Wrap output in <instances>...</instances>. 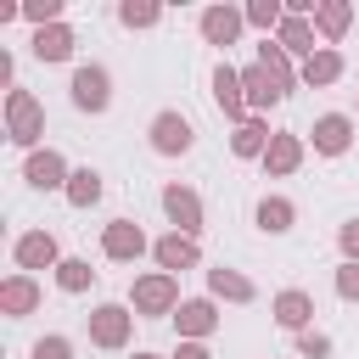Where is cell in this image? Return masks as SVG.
Segmentation results:
<instances>
[{"label":"cell","instance_id":"cell-1","mask_svg":"<svg viewBox=\"0 0 359 359\" xmlns=\"http://www.w3.org/2000/svg\"><path fill=\"white\" fill-rule=\"evenodd\" d=\"M6 135L28 151H39V135H45V107L34 101V90H11L6 95Z\"/></svg>","mask_w":359,"mask_h":359},{"label":"cell","instance_id":"cell-2","mask_svg":"<svg viewBox=\"0 0 359 359\" xmlns=\"http://www.w3.org/2000/svg\"><path fill=\"white\" fill-rule=\"evenodd\" d=\"M129 297H135V314H146V320H157V314H174V309H180V280L157 269V275H140Z\"/></svg>","mask_w":359,"mask_h":359},{"label":"cell","instance_id":"cell-3","mask_svg":"<svg viewBox=\"0 0 359 359\" xmlns=\"http://www.w3.org/2000/svg\"><path fill=\"white\" fill-rule=\"evenodd\" d=\"M191 146H196V129H191V118H185V112H174V107H168V112H157V118H151V151H157V157H185Z\"/></svg>","mask_w":359,"mask_h":359},{"label":"cell","instance_id":"cell-4","mask_svg":"<svg viewBox=\"0 0 359 359\" xmlns=\"http://www.w3.org/2000/svg\"><path fill=\"white\" fill-rule=\"evenodd\" d=\"M129 331H135V314L123 303H101L90 314V342L95 348H129Z\"/></svg>","mask_w":359,"mask_h":359},{"label":"cell","instance_id":"cell-5","mask_svg":"<svg viewBox=\"0 0 359 359\" xmlns=\"http://www.w3.org/2000/svg\"><path fill=\"white\" fill-rule=\"evenodd\" d=\"M73 107L79 112H107V101H112V79H107V67H73Z\"/></svg>","mask_w":359,"mask_h":359},{"label":"cell","instance_id":"cell-6","mask_svg":"<svg viewBox=\"0 0 359 359\" xmlns=\"http://www.w3.org/2000/svg\"><path fill=\"white\" fill-rule=\"evenodd\" d=\"M22 180L34 185V191H67V180H73V168L62 163V151H28V163H22Z\"/></svg>","mask_w":359,"mask_h":359},{"label":"cell","instance_id":"cell-7","mask_svg":"<svg viewBox=\"0 0 359 359\" xmlns=\"http://www.w3.org/2000/svg\"><path fill=\"white\" fill-rule=\"evenodd\" d=\"M163 213H168V224L180 236H196L202 230V196L191 185H163Z\"/></svg>","mask_w":359,"mask_h":359},{"label":"cell","instance_id":"cell-8","mask_svg":"<svg viewBox=\"0 0 359 359\" xmlns=\"http://www.w3.org/2000/svg\"><path fill=\"white\" fill-rule=\"evenodd\" d=\"M213 101H219V112L230 118V123H247L252 112H247V90H241V73L230 67V62H219L213 67Z\"/></svg>","mask_w":359,"mask_h":359},{"label":"cell","instance_id":"cell-9","mask_svg":"<svg viewBox=\"0 0 359 359\" xmlns=\"http://www.w3.org/2000/svg\"><path fill=\"white\" fill-rule=\"evenodd\" d=\"M151 258H157V269H163V275H174V269H196V264H202L196 236H180V230L157 236V241H151Z\"/></svg>","mask_w":359,"mask_h":359},{"label":"cell","instance_id":"cell-10","mask_svg":"<svg viewBox=\"0 0 359 359\" xmlns=\"http://www.w3.org/2000/svg\"><path fill=\"white\" fill-rule=\"evenodd\" d=\"M101 252H107V258H118V264H129V258H140V252H146V230H140L135 219H112V224L101 230Z\"/></svg>","mask_w":359,"mask_h":359},{"label":"cell","instance_id":"cell-11","mask_svg":"<svg viewBox=\"0 0 359 359\" xmlns=\"http://www.w3.org/2000/svg\"><path fill=\"white\" fill-rule=\"evenodd\" d=\"M348 146H353V118H348V112L314 118V151H320V157H342Z\"/></svg>","mask_w":359,"mask_h":359},{"label":"cell","instance_id":"cell-12","mask_svg":"<svg viewBox=\"0 0 359 359\" xmlns=\"http://www.w3.org/2000/svg\"><path fill=\"white\" fill-rule=\"evenodd\" d=\"M297 168H303V135L275 129V140H269V151H264V174L280 180V174H297Z\"/></svg>","mask_w":359,"mask_h":359},{"label":"cell","instance_id":"cell-13","mask_svg":"<svg viewBox=\"0 0 359 359\" xmlns=\"http://www.w3.org/2000/svg\"><path fill=\"white\" fill-rule=\"evenodd\" d=\"M34 309H39V280H34V275H6V280H0V314L28 320Z\"/></svg>","mask_w":359,"mask_h":359},{"label":"cell","instance_id":"cell-14","mask_svg":"<svg viewBox=\"0 0 359 359\" xmlns=\"http://www.w3.org/2000/svg\"><path fill=\"white\" fill-rule=\"evenodd\" d=\"M241 90H247V107H252L258 118L286 95V90H280V79H275L269 67H258V62H252V67H241Z\"/></svg>","mask_w":359,"mask_h":359},{"label":"cell","instance_id":"cell-15","mask_svg":"<svg viewBox=\"0 0 359 359\" xmlns=\"http://www.w3.org/2000/svg\"><path fill=\"white\" fill-rule=\"evenodd\" d=\"M17 264L22 269H56L62 264V252H56V236L50 230H28V236H17Z\"/></svg>","mask_w":359,"mask_h":359},{"label":"cell","instance_id":"cell-16","mask_svg":"<svg viewBox=\"0 0 359 359\" xmlns=\"http://www.w3.org/2000/svg\"><path fill=\"white\" fill-rule=\"evenodd\" d=\"M241 22H247V11H236V6H208V11H202V39H208V45H236V39H241Z\"/></svg>","mask_w":359,"mask_h":359},{"label":"cell","instance_id":"cell-17","mask_svg":"<svg viewBox=\"0 0 359 359\" xmlns=\"http://www.w3.org/2000/svg\"><path fill=\"white\" fill-rule=\"evenodd\" d=\"M275 320L286 325V331H309V320H314V297L303 292V286H286V292H275Z\"/></svg>","mask_w":359,"mask_h":359},{"label":"cell","instance_id":"cell-18","mask_svg":"<svg viewBox=\"0 0 359 359\" xmlns=\"http://www.w3.org/2000/svg\"><path fill=\"white\" fill-rule=\"evenodd\" d=\"M174 325H180V337H185V342H202V337L219 325V309H213L208 297H191V303H180V309H174Z\"/></svg>","mask_w":359,"mask_h":359},{"label":"cell","instance_id":"cell-19","mask_svg":"<svg viewBox=\"0 0 359 359\" xmlns=\"http://www.w3.org/2000/svg\"><path fill=\"white\" fill-rule=\"evenodd\" d=\"M269 140H275V129H269V118H247V123H236V135H230V151L236 157H264L269 151Z\"/></svg>","mask_w":359,"mask_h":359},{"label":"cell","instance_id":"cell-20","mask_svg":"<svg viewBox=\"0 0 359 359\" xmlns=\"http://www.w3.org/2000/svg\"><path fill=\"white\" fill-rule=\"evenodd\" d=\"M275 45H280L286 56H303V62H309V56H314V22H309V17H292V11H286V22L275 28Z\"/></svg>","mask_w":359,"mask_h":359},{"label":"cell","instance_id":"cell-21","mask_svg":"<svg viewBox=\"0 0 359 359\" xmlns=\"http://www.w3.org/2000/svg\"><path fill=\"white\" fill-rule=\"evenodd\" d=\"M73 45H79V39H73L67 22H56V28H34V56H39V62H67Z\"/></svg>","mask_w":359,"mask_h":359},{"label":"cell","instance_id":"cell-22","mask_svg":"<svg viewBox=\"0 0 359 359\" xmlns=\"http://www.w3.org/2000/svg\"><path fill=\"white\" fill-rule=\"evenodd\" d=\"M208 286H213V297H224V303H252V297H258V286H252L241 269H224V264L208 269Z\"/></svg>","mask_w":359,"mask_h":359},{"label":"cell","instance_id":"cell-23","mask_svg":"<svg viewBox=\"0 0 359 359\" xmlns=\"http://www.w3.org/2000/svg\"><path fill=\"white\" fill-rule=\"evenodd\" d=\"M297 79H303V84H337V79H342V50L320 45V50H314V56L297 67Z\"/></svg>","mask_w":359,"mask_h":359},{"label":"cell","instance_id":"cell-24","mask_svg":"<svg viewBox=\"0 0 359 359\" xmlns=\"http://www.w3.org/2000/svg\"><path fill=\"white\" fill-rule=\"evenodd\" d=\"M348 22H353V6H348V0H320V6H314V28H320L331 45L348 34Z\"/></svg>","mask_w":359,"mask_h":359},{"label":"cell","instance_id":"cell-25","mask_svg":"<svg viewBox=\"0 0 359 359\" xmlns=\"http://www.w3.org/2000/svg\"><path fill=\"white\" fill-rule=\"evenodd\" d=\"M252 219H258V230H269V236H280V230H292V219H297V208H292L286 196H264Z\"/></svg>","mask_w":359,"mask_h":359},{"label":"cell","instance_id":"cell-26","mask_svg":"<svg viewBox=\"0 0 359 359\" xmlns=\"http://www.w3.org/2000/svg\"><path fill=\"white\" fill-rule=\"evenodd\" d=\"M67 202H73V208H95V202H101V174H95V168H73Z\"/></svg>","mask_w":359,"mask_h":359},{"label":"cell","instance_id":"cell-27","mask_svg":"<svg viewBox=\"0 0 359 359\" xmlns=\"http://www.w3.org/2000/svg\"><path fill=\"white\" fill-rule=\"evenodd\" d=\"M258 67H269V73L280 79V90H292V84H297V73H292V56H286L275 39H264V45H258Z\"/></svg>","mask_w":359,"mask_h":359},{"label":"cell","instance_id":"cell-28","mask_svg":"<svg viewBox=\"0 0 359 359\" xmlns=\"http://www.w3.org/2000/svg\"><path fill=\"white\" fill-rule=\"evenodd\" d=\"M90 280H95V269H90L84 258H62V264H56V286H62V292H90Z\"/></svg>","mask_w":359,"mask_h":359},{"label":"cell","instance_id":"cell-29","mask_svg":"<svg viewBox=\"0 0 359 359\" xmlns=\"http://www.w3.org/2000/svg\"><path fill=\"white\" fill-rule=\"evenodd\" d=\"M157 17H163L157 0H123V6H118V22H123V28H151Z\"/></svg>","mask_w":359,"mask_h":359},{"label":"cell","instance_id":"cell-30","mask_svg":"<svg viewBox=\"0 0 359 359\" xmlns=\"http://www.w3.org/2000/svg\"><path fill=\"white\" fill-rule=\"evenodd\" d=\"M62 6H67V0H22V17H28L34 28H56V22H62Z\"/></svg>","mask_w":359,"mask_h":359},{"label":"cell","instance_id":"cell-31","mask_svg":"<svg viewBox=\"0 0 359 359\" xmlns=\"http://www.w3.org/2000/svg\"><path fill=\"white\" fill-rule=\"evenodd\" d=\"M247 22L269 34V28H280V22H286V6H280V0H252V6H247Z\"/></svg>","mask_w":359,"mask_h":359},{"label":"cell","instance_id":"cell-32","mask_svg":"<svg viewBox=\"0 0 359 359\" xmlns=\"http://www.w3.org/2000/svg\"><path fill=\"white\" fill-rule=\"evenodd\" d=\"M28 359H73V342H67V337H39V342L28 348Z\"/></svg>","mask_w":359,"mask_h":359},{"label":"cell","instance_id":"cell-33","mask_svg":"<svg viewBox=\"0 0 359 359\" xmlns=\"http://www.w3.org/2000/svg\"><path fill=\"white\" fill-rule=\"evenodd\" d=\"M337 297L359 303V264H348V258H342V269H337Z\"/></svg>","mask_w":359,"mask_h":359},{"label":"cell","instance_id":"cell-34","mask_svg":"<svg viewBox=\"0 0 359 359\" xmlns=\"http://www.w3.org/2000/svg\"><path fill=\"white\" fill-rule=\"evenodd\" d=\"M297 353H303V359H325V353H331V337H320V331H303V337H297Z\"/></svg>","mask_w":359,"mask_h":359},{"label":"cell","instance_id":"cell-35","mask_svg":"<svg viewBox=\"0 0 359 359\" xmlns=\"http://www.w3.org/2000/svg\"><path fill=\"white\" fill-rule=\"evenodd\" d=\"M337 241H342V258H348V264H359V219H348V224L337 230Z\"/></svg>","mask_w":359,"mask_h":359},{"label":"cell","instance_id":"cell-36","mask_svg":"<svg viewBox=\"0 0 359 359\" xmlns=\"http://www.w3.org/2000/svg\"><path fill=\"white\" fill-rule=\"evenodd\" d=\"M174 359H213V353H208L202 342H180V353H174Z\"/></svg>","mask_w":359,"mask_h":359},{"label":"cell","instance_id":"cell-37","mask_svg":"<svg viewBox=\"0 0 359 359\" xmlns=\"http://www.w3.org/2000/svg\"><path fill=\"white\" fill-rule=\"evenodd\" d=\"M135 359H163V353H135Z\"/></svg>","mask_w":359,"mask_h":359}]
</instances>
